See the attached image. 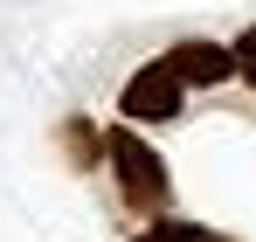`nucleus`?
I'll use <instances>...</instances> for the list:
<instances>
[{
	"mask_svg": "<svg viewBox=\"0 0 256 242\" xmlns=\"http://www.w3.org/2000/svg\"><path fill=\"white\" fill-rule=\"evenodd\" d=\"M160 228H166V242H228L214 228H194V222H160Z\"/></svg>",
	"mask_w": 256,
	"mask_h": 242,
	"instance_id": "6",
	"label": "nucleus"
},
{
	"mask_svg": "<svg viewBox=\"0 0 256 242\" xmlns=\"http://www.w3.org/2000/svg\"><path fill=\"white\" fill-rule=\"evenodd\" d=\"M166 62L180 70V83H187V90H214V83L236 76V48H228V42H201V35H194V42H173Z\"/></svg>",
	"mask_w": 256,
	"mask_h": 242,
	"instance_id": "3",
	"label": "nucleus"
},
{
	"mask_svg": "<svg viewBox=\"0 0 256 242\" xmlns=\"http://www.w3.org/2000/svg\"><path fill=\"white\" fill-rule=\"evenodd\" d=\"M180 97H187L180 70H173L166 56H152V62H138V70L125 76V90H118V111H125L132 124H166V118H180Z\"/></svg>",
	"mask_w": 256,
	"mask_h": 242,
	"instance_id": "2",
	"label": "nucleus"
},
{
	"mask_svg": "<svg viewBox=\"0 0 256 242\" xmlns=\"http://www.w3.org/2000/svg\"><path fill=\"white\" fill-rule=\"evenodd\" d=\"M104 160H111V173H118V194H125L132 214H166V194H173V180H166V160L125 124H111L104 132Z\"/></svg>",
	"mask_w": 256,
	"mask_h": 242,
	"instance_id": "1",
	"label": "nucleus"
},
{
	"mask_svg": "<svg viewBox=\"0 0 256 242\" xmlns=\"http://www.w3.org/2000/svg\"><path fill=\"white\" fill-rule=\"evenodd\" d=\"M132 242H166V228H160V222H152V228H138V236Z\"/></svg>",
	"mask_w": 256,
	"mask_h": 242,
	"instance_id": "7",
	"label": "nucleus"
},
{
	"mask_svg": "<svg viewBox=\"0 0 256 242\" xmlns=\"http://www.w3.org/2000/svg\"><path fill=\"white\" fill-rule=\"evenodd\" d=\"M62 138H70V152H76V160H97V152H104V138H97V124H90V118H76V124H70V132H62Z\"/></svg>",
	"mask_w": 256,
	"mask_h": 242,
	"instance_id": "4",
	"label": "nucleus"
},
{
	"mask_svg": "<svg viewBox=\"0 0 256 242\" xmlns=\"http://www.w3.org/2000/svg\"><path fill=\"white\" fill-rule=\"evenodd\" d=\"M228 48H236V76H242V83L256 90V28H242V35L228 42Z\"/></svg>",
	"mask_w": 256,
	"mask_h": 242,
	"instance_id": "5",
	"label": "nucleus"
}]
</instances>
